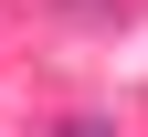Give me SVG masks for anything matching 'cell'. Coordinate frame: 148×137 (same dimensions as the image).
Wrapping results in <instances>:
<instances>
[{"label":"cell","instance_id":"1","mask_svg":"<svg viewBox=\"0 0 148 137\" xmlns=\"http://www.w3.org/2000/svg\"><path fill=\"white\" fill-rule=\"evenodd\" d=\"M42 137H116V127H106V116H53Z\"/></svg>","mask_w":148,"mask_h":137},{"label":"cell","instance_id":"2","mask_svg":"<svg viewBox=\"0 0 148 137\" xmlns=\"http://www.w3.org/2000/svg\"><path fill=\"white\" fill-rule=\"evenodd\" d=\"M64 11H74V21H116V0H64Z\"/></svg>","mask_w":148,"mask_h":137}]
</instances>
